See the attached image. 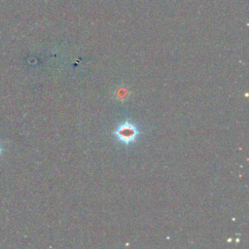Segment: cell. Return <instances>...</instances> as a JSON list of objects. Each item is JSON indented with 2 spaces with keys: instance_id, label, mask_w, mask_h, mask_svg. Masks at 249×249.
<instances>
[{
  "instance_id": "7a4b0ae2",
  "label": "cell",
  "mask_w": 249,
  "mask_h": 249,
  "mask_svg": "<svg viewBox=\"0 0 249 249\" xmlns=\"http://www.w3.org/2000/svg\"><path fill=\"white\" fill-rule=\"evenodd\" d=\"M1 153H2V146H1V144H0V155H1Z\"/></svg>"
},
{
  "instance_id": "6da1fadb",
  "label": "cell",
  "mask_w": 249,
  "mask_h": 249,
  "mask_svg": "<svg viewBox=\"0 0 249 249\" xmlns=\"http://www.w3.org/2000/svg\"><path fill=\"white\" fill-rule=\"evenodd\" d=\"M140 133L141 132L138 126L128 120L119 124L118 126L113 131V135L115 139L119 143L125 146L135 143Z\"/></svg>"
}]
</instances>
